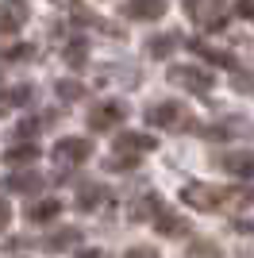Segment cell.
Returning <instances> with one entry per match:
<instances>
[{"label":"cell","instance_id":"8992f818","mask_svg":"<svg viewBox=\"0 0 254 258\" xmlns=\"http://www.w3.org/2000/svg\"><path fill=\"white\" fill-rule=\"evenodd\" d=\"M216 162H220V170L235 173V177H250L254 173V154L250 151H223Z\"/></svg>","mask_w":254,"mask_h":258},{"label":"cell","instance_id":"9a60e30c","mask_svg":"<svg viewBox=\"0 0 254 258\" xmlns=\"http://www.w3.org/2000/svg\"><path fill=\"white\" fill-rule=\"evenodd\" d=\"M177 43H181V39H177V35H154V39H147V54H150V58H169V54H173V50H177Z\"/></svg>","mask_w":254,"mask_h":258},{"label":"cell","instance_id":"9c48e42d","mask_svg":"<svg viewBox=\"0 0 254 258\" xmlns=\"http://www.w3.org/2000/svg\"><path fill=\"white\" fill-rule=\"evenodd\" d=\"M158 147V139L154 135H139V131H119L116 135V154L119 151H135V154H147Z\"/></svg>","mask_w":254,"mask_h":258},{"label":"cell","instance_id":"52a82bcc","mask_svg":"<svg viewBox=\"0 0 254 258\" xmlns=\"http://www.w3.org/2000/svg\"><path fill=\"white\" fill-rule=\"evenodd\" d=\"M42 173H35V170H20V173H8L4 177V193H39L42 189Z\"/></svg>","mask_w":254,"mask_h":258},{"label":"cell","instance_id":"3957f363","mask_svg":"<svg viewBox=\"0 0 254 258\" xmlns=\"http://www.w3.org/2000/svg\"><path fill=\"white\" fill-rule=\"evenodd\" d=\"M169 81L189 93H208L212 89V70H201V66H173L169 70Z\"/></svg>","mask_w":254,"mask_h":258},{"label":"cell","instance_id":"ba28073f","mask_svg":"<svg viewBox=\"0 0 254 258\" xmlns=\"http://www.w3.org/2000/svg\"><path fill=\"white\" fill-rule=\"evenodd\" d=\"M123 16L127 20H162L166 16V0H127Z\"/></svg>","mask_w":254,"mask_h":258},{"label":"cell","instance_id":"6da1fadb","mask_svg":"<svg viewBox=\"0 0 254 258\" xmlns=\"http://www.w3.org/2000/svg\"><path fill=\"white\" fill-rule=\"evenodd\" d=\"M123 119H127L123 100H100L96 108H89V127L93 131H116Z\"/></svg>","mask_w":254,"mask_h":258},{"label":"cell","instance_id":"ffe728a7","mask_svg":"<svg viewBox=\"0 0 254 258\" xmlns=\"http://www.w3.org/2000/svg\"><path fill=\"white\" fill-rule=\"evenodd\" d=\"M189 258H223V254H220V247H216L212 239H197L189 247Z\"/></svg>","mask_w":254,"mask_h":258},{"label":"cell","instance_id":"4fadbf2b","mask_svg":"<svg viewBox=\"0 0 254 258\" xmlns=\"http://www.w3.org/2000/svg\"><path fill=\"white\" fill-rule=\"evenodd\" d=\"M58 212H62V201H58V197H42V201H35V205H27V220H31V224L58 220Z\"/></svg>","mask_w":254,"mask_h":258},{"label":"cell","instance_id":"ac0fdd59","mask_svg":"<svg viewBox=\"0 0 254 258\" xmlns=\"http://www.w3.org/2000/svg\"><path fill=\"white\" fill-rule=\"evenodd\" d=\"M104 193H108V189H100V185H85L81 193H77V208H81V212H93V208H100Z\"/></svg>","mask_w":254,"mask_h":258},{"label":"cell","instance_id":"8fae6325","mask_svg":"<svg viewBox=\"0 0 254 258\" xmlns=\"http://www.w3.org/2000/svg\"><path fill=\"white\" fill-rule=\"evenodd\" d=\"M189 46H193L197 54H201L204 62H216V66H223V70H235V66H239V62H235V54L220 50V46H208L204 39H189Z\"/></svg>","mask_w":254,"mask_h":258},{"label":"cell","instance_id":"d6986e66","mask_svg":"<svg viewBox=\"0 0 254 258\" xmlns=\"http://www.w3.org/2000/svg\"><path fill=\"white\" fill-rule=\"evenodd\" d=\"M158 231H162V235H169V239H177V235L189 231V224H185L181 216H173V212H162L158 216Z\"/></svg>","mask_w":254,"mask_h":258},{"label":"cell","instance_id":"e0dca14e","mask_svg":"<svg viewBox=\"0 0 254 258\" xmlns=\"http://www.w3.org/2000/svg\"><path fill=\"white\" fill-rule=\"evenodd\" d=\"M4 158H8L12 166H27V162L39 158V147H35V143H16V147H8V154H4Z\"/></svg>","mask_w":254,"mask_h":258},{"label":"cell","instance_id":"277c9868","mask_svg":"<svg viewBox=\"0 0 254 258\" xmlns=\"http://www.w3.org/2000/svg\"><path fill=\"white\" fill-rule=\"evenodd\" d=\"M93 158V143L77 139V135H66V139L54 143V162H66V166H77V162Z\"/></svg>","mask_w":254,"mask_h":258},{"label":"cell","instance_id":"44dd1931","mask_svg":"<svg viewBox=\"0 0 254 258\" xmlns=\"http://www.w3.org/2000/svg\"><path fill=\"white\" fill-rule=\"evenodd\" d=\"M54 93H58L62 100H81V97H85V85H81V81H58V85H54Z\"/></svg>","mask_w":254,"mask_h":258},{"label":"cell","instance_id":"5b68a950","mask_svg":"<svg viewBox=\"0 0 254 258\" xmlns=\"http://www.w3.org/2000/svg\"><path fill=\"white\" fill-rule=\"evenodd\" d=\"M181 119H185L181 100H158V104L147 108V123L150 127H173V123H181Z\"/></svg>","mask_w":254,"mask_h":258},{"label":"cell","instance_id":"83f0119b","mask_svg":"<svg viewBox=\"0 0 254 258\" xmlns=\"http://www.w3.org/2000/svg\"><path fill=\"white\" fill-rule=\"evenodd\" d=\"M77 258H108L100 247H89V250H77Z\"/></svg>","mask_w":254,"mask_h":258},{"label":"cell","instance_id":"cb8c5ba5","mask_svg":"<svg viewBox=\"0 0 254 258\" xmlns=\"http://www.w3.org/2000/svg\"><path fill=\"white\" fill-rule=\"evenodd\" d=\"M66 62H70V66H81L85 62V39H74V43L66 46Z\"/></svg>","mask_w":254,"mask_h":258},{"label":"cell","instance_id":"30bf717a","mask_svg":"<svg viewBox=\"0 0 254 258\" xmlns=\"http://www.w3.org/2000/svg\"><path fill=\"white\" fill-rule=\"evenodd\" d=\"M166 212V208H162V201L154 193H143L135 201V205L127 208V216H131V220H135V224H143V220H158V216Z\"/></svg>","mask_w":254,"mask_h":258},{"label":"cell","instance_id":"7402d4cb","mask_svg":"<svg viewBox=\"0 0 254 258\" xmlns=\"http://www.w3.org/2000/svg\"><path fill=\"white\" fill-rule=\"evenodd\" d=\"M139 162H135V154H112V158L104 162V170H112V173H119V170H135Z\"/></svg>","mask_w":254,"mask_h":258},{"label":"cell","instance_id":"2e32d148","mask_svg":"<svg viewBox=\"0 0 254 258\" xmlns=\"http://www.w3.org/2000/svg\"><path fill=\"white\" fill-rule=\"evenodd\" d=\"M35 100V85H8L4 89V108H23Z\"/></svg>","mask_w":254,"mask_h":258},{"label":"cell","instance_id":"5bb4252c","mask_svg":"<svg viewBox=\"0 0 254 258\" xmlns=\"http://www.w3.org/2000/svg\"><path fill=\"white\" fill-rule=\"evenodd\" d=\"M77 243H81V231H77V227H62V231H54V235L42 239L46 250H66V247H77Z\"/></svg>","mask_w":254,"mask_h":258},{"label":"cell","instance_id":"603a6c76","mask_svg":"<svg viewBox=\"0 0 254 258\" xmlns=\"http://www.w3.org/2000/svg\"><path fill=\"white\" fill-rule=\"evenodd\" d=\"M27 58H35V46H8L4 50V62H27Z\"/></svg>","mask_w":254,"mask_h":258},{"label":"cell","instance_id":"d4e9b609","mask_svg":"<svg viewBox=\"0 0 254 258\" xmlns=\"http://www.w3.org/2000/svg\"><path fill=\"white\" fill-rule=\"evenodd\" d=\"M123 258H158V250H150V247H131Z\"/></svg>","mask_w":254,"mask_h":258},{"label":"cell","instance_id":"7c38bea8","mask_svg":"<svg viewBox=\"0 0 254 258\" xmlns=\"http://www.w3.org/2000/svg\"><path fill=\"white\" fill-rule=\"evenodd\" d=\"M23 23H27V8H23L20 0H4V20H0V31L12 39V35L23 27Z\"/></svg>","mask_w":254,"mask_h":258},{"label":"cell","instance_id":"4316f807","mask_svg":"<svg viewBox=\"0 0 254 258\" xmlns=\"http://www.w3.org/2000/svg\"><path fill=\"white\" fill-rule=\"evenodd\" d=\"M235 89H246V93H254V77H243V74H235Z\"/></svg>","mask_w":254,"mask_h":258},{"label":"cell","instance_id":"7a4b0ae2","mask_svg":"<svg viewBox=\"0 0 254 258\" xmlns=\"http://www.w3.org/2000/svg\"><path fill=\"white\" fill-rule=\"evenodd\" d=\"M181 201L201 212H212V208H223V189H212V185H201V181H189L181 189Z\"/></svg>","mask_w":254,"mask_h":258},{"label":"cell","instance_id":"484cf974","mask_svg":"<svg viewBox=\"0 0 254 258\" xmlns=\"http://www.w3.org/2000/svg\"><path fill=\"white\" fill-rule=\"evenodd\" d=\"M235 12H239V16H246V20H254V0H239V4H235Z\"/></svg>","mask_w":254,"mask_h":258}]
</instances>
